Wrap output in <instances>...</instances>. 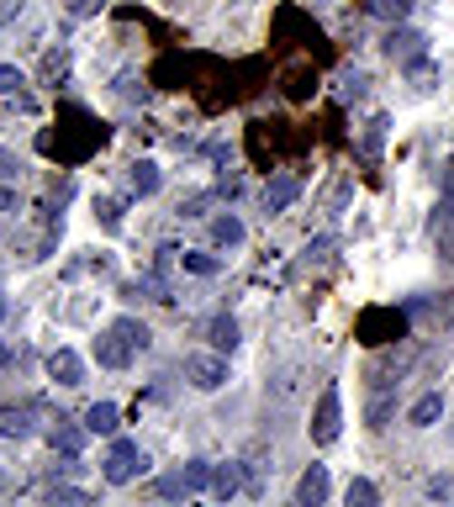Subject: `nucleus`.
<instances>
[{
	"instance_id": "nucleus-16",
	"label": "nucleus",
	"mask_w": 454,
	"mask_h": 507,
	"mask_svg": "<svg viewBox=\"0 0 454 507\" xmlns=\"http://www.w3.org/2000/svg\"><path fill=\"white\" fill-rule=\"evenodd\" d=\"M159 164H153V159H138V164H132V190H138V196H153V190H159Z\"/></svg>"
},
{
	"instance_id": "nucleus-26",
	"label": "nucleus",
	"mask_w": 454,
	"mask_h": 507,
	"mask_svg": "<svg viewBox=\"0 0 454 507\" xmlns=\"http://www.w3.org/2000/svg\"><path fill=\"white\" fill-rule=\"evenodd\" d=\"M48 502H91V492H80V486H53Z\"/></svg>"
},
{
	"instance_id": "nucleus-18",
	"label": "nucleus",
	"mask_w": 454,
	"mask_h": 507,
	"mask_svg": "<svg viewBox=\"0 0 454 507\" xmlns=\"http://www.w3.org/2000/svg\"><path fill=\"white\" fill-rule=\"evenodd\" d=\"M212 243H222V249H233V243H243V222L227 211V217H217L212 222Z\"/></svg>"
},
{
	"instance_id": "nucleus-15",
	"label": "nucleus",
	"mask_w": 454,
	"mask_h": 507,
	"mask_svg": "<svg viewBox=\"0 0 454 507\" xmlns=\"http://www.w3.org/2000/svg\"><path fill=\"white\" fill-rule=\"evenodd\" d=\"M212 492L217 497H233V492H243V471L227 460V465H212Z\"/></svg>"
},
{
	"instance_id": "nucleus-5",
	"label": "nucleus",
	"mask_w": 454,
	"mask_h": 507,
	"mask_svg": "<svg viewBox=\"0 0 454 507\" xmlns=\"http://www.w3.org/2000/svg\"><path fill=\"white\" fill-rule=\"evenodd\" d=\"M132 355H138V349H132V338H127L117 323L95 338V359H101L106 370H127V365H132Z\"/></svg>"
},
{
	"instance_id": "nucleus-8",
	"label": "nucleus",
	"mask_w": 454,
	"mask_h": 507,
	"mask_svg": "<svg viewBox=\"0 0 454 507\" xmlns=\"http://www.w3.org/2000/svg\"><path fill=\"white\" fill-rule=\"evenodd\" d=\"M364 344H391L396 333H401V312H364Z\"/></svg>"
},
{
	"instance_id": "nucleus-24",
	"label": "nucleus",
	"mask_w": 454,
	"mask_h": 507,
	"mask_svg": "<svg viewBox=\"0 0 454 507\" xmlns=\"http://www.w3.org/2000/svg\"><path fill=\"white\" fill-rule=\"evenodd\" d=\"M27 85L22 80V69H11V63H0V95H16V90Z\"/></svg>"
},
{
	"instance_id": "nucleus-10",
	"label": "nucleus",
	"mask_w": 454,
	"mask_h": 507,
	"mask_svg": "<svg viewBox=\"0 0 454 507\" xmlns=\"http://www.w3.org/2000/svg\"><path fill=\"white\" fill-rule=\"evenodd\" d=\"M296 196H302V180H296V175H275L270 185H265V211L275 217V211H285V207H291Z\"/></svg>"
},
{
	"instance_id": "nucleus-29",
	"label": "nucleus",
	"mask_w": 454,
	"mask_h": 507,
	"mask_svg": "<svg viewBox=\"0 0 454 507\" xmlns=\"http://www.w3.org/2000/svg\"><path fill=\"white\" fill-rule=\"evenodd\" d=\"M16 11H22V0H0V27H5V22H11Z\"/></svg>"
},
{
	"instance_id": "nucleus-31",
	"label": "nucleus",
	"mask_w": 454,
	"mask_h": 507,
	"mask_svg": "<svg viewBox=\"0 0 454 507\" xmlns=\"http://www.w3.org/2000/svg\"><path fill=\"white\" fill-rule=\"evenodd\" d=\"M0 211H16V190L11 185H0Z\"/></svg>"
},
{
	"instance_id": "nucleus-23",
	"label": "nucleus",
	"mask_w": 454,
	"mask_h": 507,
	"mask_svg": "<svg viewBox=\"0 0 454 507\" xmlns=\"http://www.w3.org/2000/svg\"><path fill=\"white\" fill-rule=\"evenodd\" d=\"M386 127H391L386 117H370V127H364V153H381V138H386Z\"/></svg>"
},
{
	"instance_id": "nucleus-4",
	"label": "nucleus",
	"mask_w": 454,
	"mask_h": 507,
	"mask_svg": "<svg viewBox=\"0 0 454 507\" xmlns=\"http://www.w3.org/2000/svg\"><path fill=\"white\" fill-rule=\"evenodd\" d=\"M381 48H386V59H396L401 69H407V63H418V59H428V37L418 27H401V22L386 32V43H381Z\"/></svg>"
},
{
	"instance_id": "nucleus-19",
	"label": "nucleus",
	"mask_w": 454,
	"mask_h": 507,
	"mask_svg": "<svg viewBox=\"0 0 454 507\" xmlns=\"http://www.w3.org/2000/svg\"><path fill=\"white\" fill-rule=\"evenodd\" d=\"M343 497H349V507H375V502H381V492H375L370 481H349V492H343Z\"/></svg>"
},
{
	"instance_id": "nucleus-28",
	"label": "nucleus",
	"mask_w": 454,
	"mask_h": 507,
	"mask_svg": "<svg viewBox=\"0 0 454 507\" xmlns=\"http://www.w3.org/2000/svg\"><path fill=\"white\" fill-rule=\"evenodd\" d=\"M63 11H69V16H95L101 0H63Z\"/></svg>"
},
{
	"instance_id": "nucleus-14",
	"label": "nucleus",
	"mask_w": 454,
	"mask_h": 507,
	"mask_svg": "<svg viewBox=\"0 0 454 507\" xmlns=\"http://www.w3.org/2000/svg\"><path fill=\"white\" fill-rule=\"evenodd\" d=\"M117 423H121L117 402H95L91 413H85V428H91V434H117Z\"/></svg>"
},
{
	"instance_id": "nucleus-7",
	"label": "nucleus",
	"mask_w": 454,
	"mask_h": 507,
	"mask_svg": "<svg viewBox=\"0 0 454 507\" xmlns=\"http://www.w3.org/2000/svg\"><path fill=\"white\" fill-rule=\"evenodd\" d=\"M48 375H53L59 386H80V381H85V359L74 355V349H53V355H48Z\"/></svg>"
},
{
	"instance_id": "nucleus-27",
	"label": "nucleus",
	"mask_w": 454,
	"mask_h": 507,
	"mask_svg": "<svg viewBox=\"0 0 454 507\" xmlns=\"http://www.w3.org/2000/svg\"><path fill=\"white\" fill-rule=\"evenodd\" d=\"M63 69H69V54H48V59H43V74H48V80H59Z\"/></svg>"
},
{
	"instance_id": "nucleus-12",
	"label": "nucleus",
	"mask_w": 454,
	"mask_h": 507,
	"mask_svg": "<svg viewBox=\"0 0 454 507\" xmlns=\"http://www.w3.org/2000/svg\"><path fill=\"white\" fill-rule=\"evenodd\" d=\"M296 502L302 507H317V502H328V471L323 465H312L302 481H296Z\"/></svg>"
},
{
	"instance_id": "nucleus-11",
	"label": "nucleus",
	"mask_w": 454,
	"mask_h": 507,
	"mask_svg": "<svg viewBox=\"0 0 454 507\" xmlns=\"http://www.w3.org/2000/svg\"><path fill=\"white\" fill-rule=\"evenodd\" d=\"M85 434H91L85 423H74V418H59V428L48 434V444H53V454H80V449H85Z\"/></svg>"
},
{
	"instance_id": "nucleus-1",
	"label": "nucleus",
	"mask_w": 454,
	"mask_h": 507,
	"mask_svg": "<svg viewBox=\"0 0 454 507\" xmlns=\"http://www.w3.org/2000/svg\"><path fill=\"white\" fill-rule=\"evenodd\" d=\"M207 486H212V465H207V460H185L180 471L153 481V497H196V492H207Z\"/></svg>"
},
{
	"instance_id": "nucleus-30",
	"label": "nucleus",
	"mask_w": 454,
	"mask_h": 507,
	"mask_svg": "<svg viewBox=\"0 0 454 507\" xmlns=\"http://www.w3.org/2000/svg\"><path fill=\"white\" fill-rule=\"evenodd\" d=\"M5 175H16V153L0 149V180H5Z\"/></svg>"
},
{
	"instance_id": "nucleus-25",
	"label": "nucleus",
	"mask_w": 454,
	"mask_h": 507,
	"mask_svg": "<svg viewBox=\"0 0 454 507\" xmlns=\"http://www.w3.org/2000/svg\"><path fill=\"white\" fill-rule=\"evenodd\" d=\"M95 217H101V228H121V207H117V201H95Z\"/></svg>"
},
{
	"instance_id": "nucleus-20",
	"label": "nucleus",
	"mask_w": 454,
	"mask_h": 507,
	"mask_svg": "<svg viewBox=\"0 0 454 507\" xmlns=\"http://www.w3.org/2000/svg\"><path fill=\"white\" fill-rule=\"evenodd\" d=\"M180 259H185L190 275H217V259H212V254H201V249H185Z\"/></svg>"
},
{
	"instance_id": "nucleus-17",
	"label": "nucleus",
	"mask_w": 454,
	"mask_h": 507,
	"mask_svg": "<svg viewBox=\"0 0 454 507\" xmlns=\"http://www.w3.org/2000/svg\"><path fill=\"white\" fill-rule=\"evenodd\" d=\"M207 338H212L217 349H233V344H238V323L222 312V317H212V323H207Z\"/></svg>"
},
{
	"instance_id": "nucleus-6",
	"label": "nucleus",
	"mask_w": 454,
	"mask_h": 507,
	"mask_svg": "<svg viewBox=\"0 0 454 507\" xmlns=\"http://www.w3.org/2000/svg\"><path fill=\"white\" fill-rule=\"evenodd\" d=\"M138 471H143V454H138V444L117 439V444H111V454H106V481H111V486H127Z\"/></svg>"
},
{
	"instance_id": "nucleus-9",
	"label": "nucleus",
	"mask_w": 454,
	"mask_h": 507,
	"mask_svg": "<svg viewBox=\"0 0 454 507\" xmlns=\"http://www.w3.org/2000/svg\"><path fill=\"white\" fill-rule=\"evenodd\" d=\"M32 418H37V407H27V402H5L0 407V439H27L32 434Z\"/></svg>"
},
{
	"instance_id": "nucleus-32",
	"label": "nucleus",
	"mask_w": 454,
	"mask_h": 507,
	"mask_svg": "<svg viewBox=\"0 0 454 507\" xmlns=\"http://www.w3.org/2000/svg\"><path fill=\"white\" fill-rule=\"evenodd\" d=\"M0 365H11V344L5 338H0Z\"/></svg>"
},
{
	"instance_id": "nucleus-22",
	"label": "nucleus",
	"mask_w": 454,
	"mask_h": 507,
	"mask_svg": "<svg viewBox=\"0 0 454 507\" xmlns=\"http://www.w3.org/2000/svg\"><path fill=\"white\" fill-rule=\"evenodd\" d=\"M407 74H412V85H418V90H433V80H439V69H433V63H428V59L407 63Z\"/></svg>"
},
{
	"instance_id": "nucleus-13",
	"label": "nucleus",
	"mask_w": 454,
	"mask_h": 507,
	"mask_svg": "<svg viewBox=\"0 0 454 507\" xmlns=\"http://www.w3.org/2000/svg\"><path fill=\"white\" fill-rule=\"evenodd\" d=\"M439 418H444V396H439V391L418 396V402H412V413H407V423H412V428H433Z\"/></svg>"
},
{
	"instance_id": "nucleus-3",
	"label": "nucleus",
	"mask_w": 454,
	"mask_h": 507,
	"mask_svg": "<svg viewBox=\"0 0 454 507\" xmlns=\"http://www.w3.org/2000/svg\"><path fill=\"white\" fill-rule=\"evenodd\" d=\"M185 381L196 391H222L227 386V359L222 355H185Z\"/></svg>"
},
{
	"instance_id": "nucleus-2",
	"label": "nucleus",
	"mask_w": 454,
	"mask_h": 507,
	"mask_svg": "<svg viewBox=\"0 0 454 507\" xmlns=\"http://www.w3.org/2000/svg\"><path fill=\"white\" fill-rule=\"evenodd\" d=\"M338 434H343V396H338V386H328L323 396H317V418H312V439H317V444H333Z\"/></svg>"
},
{
	"instance_id": "nucleus-21",
	"label": "nucleus",
	"mask_w": 454,
	"mask_h": 507,
	"mask_svg": "<svg viewBox=\"0 0 454 507\" xmlns=\"http://www.w3.org/2000/svg\"><path fill=\"white\" fill-rule=\"evenodd\" d=\"M407 5H412V0H370V11H375V16H386V22H401V16H407Z\"/></svg>"
}]
</instances>
